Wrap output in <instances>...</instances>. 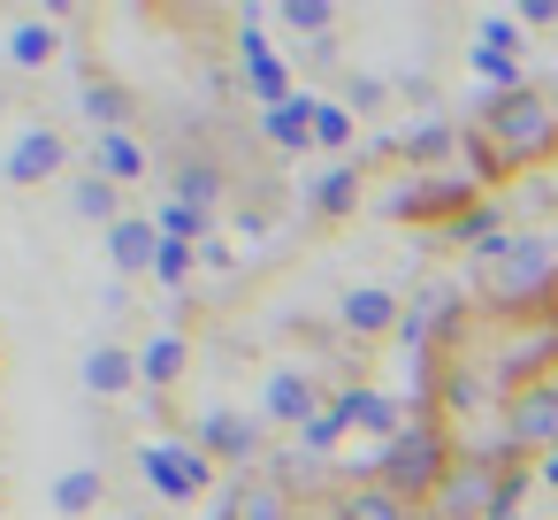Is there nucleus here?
Here are the masks:
<instances>
[{"label": "nucleus", "mask_w": 558, "mask_h": 520, "mask_svg": "<svg viewBox=\"0 0 558 520\" xmlns=\"http://www.w3.org/2000/svg\"><path fill=\"white\" fill-rule=\"evenodd\" d=\"M550 154H558V108H550L543 85L489 93L474 108V123H466V169L489 177V184H505V177H520V169H535Z\"/></svg>", "instance_id": "obj_1"}, {"label": "nucleus", "mask_w": 558, "mask_h": 520, "mask_svg": "<svg viewBox=\"0 0 558 520\" xmlns=\"http://www.w3.org/2000/svg\"><path fill=\"white\" fill-rule=\"evenodd\" d=\"M474 291L497 322L558 314V238L543 230H505L497 245L474 253Z\"/></svg>", "instance_id": "obj_2"}, {"label": "nucleus", "mask_w": 558, "mask_h": 520, "mask_svg": "<svg viewBox=\"0 0 558 520\" xmlns=\"http://www.w3.org/2000/svg\"><path fill=\"white\" fill-rule=\"evenodd\" d=\"M459 467V444L444 436V421H421V428H405L398 444H383L375 451V482L383 489H398L405 505H428L436 489H444V474Z\"/></svg>", "instance_id": "obj_3"}, {"label": "nucleus", "mask_w": 558, "mask_h": 520, "mask_svg": "<svg viewBox=\"0 0 558 520\" xmlns=\"http://www.w3.org/2000/svg\"><path fill=\"white\" fill-rule=\"evenodd\" d=\"M512 497V474H497L482 451H459V467L444 474V489L421 505V520H497Z\"/></svg>", "instance_id": "obj_4"}, {"label": "nucleus", "mask_w": 558, "mask_h": 520, "mask_svg": "<svg viewBox=\"0 0 558 520\" xmlns=\"http://www.w3.org/2000/svg\"><path fill=\"white\" fill-rule=\"evenodd\" d=\"M138 467H146V489L169 497V505H192V497L215 482V459H207L192 436H154V444L138 451Z\"/></svg>", "instance_id": "obj_5"}, {"label": "nucleus", "mask_w": 558, "mask_h": 520, "mask_svg": "<svg viewBox=\"0 0 558 520\" xmlns=\"http://www.w3.org/2000/svg\"><path fill=\"white\" fill-rule=\"evenodd\" d=\"M505 444L512 451H558V383H527V390H512V406H505Z\"/></svg>", "instance_id": "obj_6"}, {"label": "nucleus", "mask_w": 558, "mask_h": 520, "mask_svg": "<svg viewBox=\"0 0 558 520\" xmlns=\"http://www.w3.org/2000/svg\"><path fill=\"white\" fill-rule=\"evenodd\" d=\"M329 406H322V383L306 375V367H268V383H260V421H276V428H314Z\"/></svg>", "instance_id": "obj_7"}, {"label": "nucleus", "mask_w": 558, "mask_h": 520, "mask_svg": "<svg viewBox=\"0 0 558 520\" xmlns=\"http://www.w3.org/2000/svg\"><path fill=\"white\" fill-rule=\"evenodd\" d=\"M337 322H344L352 337H398V329H405V299H398L390 283H344Z\"/></svg>", "instance_id": "obj_8"}, {"label": "nucleus", "mask_w": 558, "mask_h": 520, "mask_svg": "<svg viewBox=\"0 0 558 520\" xmlns=\"http://www.w3.org/2000/svg\"><path fill=\"white\" fill-rule=\"evenodd\" d=\"M329 413H337V428H367V436H383V444H398V436L413 428V421H405V406H398L390 390H367V383H352Z\"/></svg>", "instance_id": "obj_9"}, {"label": "nucleus", "mask_w": 558, "mask_h": 520, "mask_svg": "<svg viewBox=\"0 0 558 520\" xmlns=\"http://www.w3.org/2000/svg\"><path fill=\"white\" fill-rule=\"evenodd\" d=\"M62 169H70V138H62L54 123L24 131V138L9 146V184H54Z\"/></svg>", "instance_id": "obj_10"}, {"label": "nucleus", "mask_w": 558, "mask_h": 520, "mask_svg": "<svg viewBox=\"0 0 558 520\" xmlns=\"http://www.w3.org/2000/svg\"><path fill=\"white\" fill-rule=\"evenodd\" d=\"M215 467H238V459H260V421L253 413H230V406H215L207 421H199V436H192Z\"/></svg>", "instance_id": "obj_11"}, {"label": "nucleus", "mask_w": 558, "mask_h": 520, "mask_svg": "<svg viewBox=\"0 0 558 520\" xmlns=\"http://www.w3.org/2000/svg\"><path fill=\"white\" fill-rule=\"evenodd\" d=\"M466 207H474V192H466L459 177H451V184H436V177H421V184H405V192L390 199V215H398V222H413V215H421V222H428V215H444V222H459Z\"/></svg>", "instance_id": "obj_12"}, {"label": "nucleus", "mask_w": 558, "mask_h": 520, "mask_svg": "<svg viewBox=\"0 0 558 520\" xmlns=\"http://www.w3.org/2000/svg\"><path fill=\"white\" fill-rule=\"evenodd\" d=\"M108 261H116V276H154V261H161L154 215H123V222L108 230Z\"/></svg>", "instance_id": "obj_13"}, {"label": "nucleus", "mask_w": 558, "mask_h": 520, "mask_svg": "<svg viewBox=\"0 0 558 520\" xmlns=\"http://www.w3.org/2000/svg\"><path fill=\"white\" fill-rule=\"evenodd\" d=\"M77 383H85L93 398H123V390L138 383V352H131V344H85Z\"/></svg>", "instance_id": "obj_14"}, {"label": "nucleus", "mask_w": 558, "mask_h": 520, "mask_svg": "<svg viewBox=\"0 0 558 520\" xmlns=\"http://www.w3.org/2000/svg\"><path fill=\"white\" fill-rule=\"evenodd\" d=\"M222 520H299V505H291V489H283L276 474H245V482L222 497Z\"/></svg>", "instance_id": "obj_15"}, {"label": "nucleus", "mask_w": 558, "mask_h": 520, "mask_svg": "<svg viewBox=\"0 0 558 520\" xmlns=\"http://www.w3.org/2000/svg\"><path fill=\"white\" fill-rule=\"evenodd\" d=\"M184 360H192V337H184V329H154V337L138 344V383H146V390H177Z\"/></svg>", "instance_id": "obj_16"}, {"label": "nucleus", "mask_w": 558, "mask_h": 520, "mask_svg": "<svg viewBox=\"0 0 558 520\" xmlns=\"http://www.w3.org/2000/svg\"><path fill=\"white\" fill-rule=\"evenodd\" d=\"M154 169V154L138 146V131H108V138H93V177H108V184H138Z\"/></svg>", "instance_id": "obj_17"}, {"label": "nucleus", "mask_w": 558, "mask_h": 520, "mask_svg": "<svg viewBox=\"0 0 558 520\" xmlns=\"http://www.w3.org/2000/svg\"><path fill=\"white\" fill-rule=\"evenodd\" d=\"M337 520H421V505H405L398 489H383V482L367 474V482H352V489L337 497Z\"/></svg>", "instance_id": "obj_18"}, {"label": "nucleus", "mask_w": 558, "mask_h": 520, "mask_svg": "<svg viewBox=\"0 0 558 520\" xmlns=\"http://www.w3.org/2000/svg\"><path fill=\"white\" fill-rule=\"evenodd\" d=\"M276 24H283L291 39H306L314 55H329V32H337V9H329V0H283V9H276Z\"/></svg>", "instance_id": "obj_19"}, {"label": "nucleus", "mask_w": 558, "mask_h": 520, "mask_svg": "<svg viewBox=\"0 0 558 520\" xmlns=\"http://www.w3.org/2000/svg\"><path fill=\"white\" fill-rule=\"evenodd\" d=\"M268 138H276L283 154H306V146H314V100H306V93L276 100V108H268Z\"/></svg>", "instance_id": "obj_20"}, {"label": "nucleus", "mask_w": 558, "mask_h": 520, "mask_svg": "<svg viewBox=\"0 0 558 520\" xmlns=\"http://www.w3.org/2000/svg\"><path fill=\"white\" fill-rule=\"evenodd\" d=\"M85 116H93V131L108 138V131H131V93L123 85H108V77H85V100H77Z\"/></svg>", "instance_id": "obj_21"}, {"label": "nucleus", "mask_w": 558, "mask_h": 520, "mask_svg": "<svg viewBox=\"0 0 558 520\" xmlns=\"http://www.w3.org/2000/svg\"><path fill=\"white\" fill-rule=\"evenodd\" d=\"M70 207H77L85 222H108V230H116V222H123V184H108V177H77V184H70Z\"/></svg>", "instance_id": "obj_22"}, {"label": "nucleus", "mask_w": 558, "mask_h": 520, "mask_svg": "<svg viewBox=\"0 0 558 520\" xmlns=\"http://www.w3.org/2000/svg\"><path fill=\"white\" fill-rule=\"evenodd\" d=\"M100 497H108V474H100V467H70V474L54 482V512H70V520L93 512Z\"/></svg>", "instance_id": "obj_23"}, {"label": "nucleus", "mask_w": 558, "mask_h": 520, "mask_svg": "<svg viewBox=\"0 0 558 520\" xmlns=\"http://www.w3.org/2000/svg\"><path fill=\"white\" fill-rule=\"evenodd\" d=\"M54 55H62L54 24H16V32H9V62H16V70H47Z\"/></svg>", "instance_id": "obj_24"}, {"label": "nucleus", "mask_w": 558, "mask_h": 520, "mask_svg": "<svg viewBox=\"0 0 558 520\" xmlns=\"http://www.w3.org/2000/svg\"><path fill=\"white\" fill-rule=\"evenodd\" d=\"M459 146H466L459 131H444V123H421V131L405 138V161H413V169H444V154H459Z\"/></svg>", "instance_id": "obj_25"}, {"label": "nucleus", "mask_w": 558, "mask_h": 520, "mask_svg": "<svg viewBox=\"0 0 558 520\" xmlns=\"http://www.w3.org/2000/svg\"><path fill=\"white\" fill-rule=\"evenodd\" d=\"M154 230L161 238H177V245H192V238H207V207H192V199H161V215H154Z\"/></svg>", "instance_id": "obj_26"}, {"label": "nucleus", "mask_w": 558, "mask_h": 520, "mask_svg": "<svg viewBox=\"0 0 558 520\" xmlns=\"http://www.w3.org/2000/svg\"><path fill=\"white\" fill-rule=\"evenodd\" d=\"M466 70H474L489 93H520V85H527L520 62H512V55H489V47H466Z\"/></svg>", "instance_id": "obj_27"}, {"label": "nucleus", "mask_w": 558, "mask_h": 520, "mask_svg": "<svg viewBox=\"0 0 558 520\" xmlns=\"http://www.w3.org/2000/svg\"><path fill=\"white\" fill-rule=\"evenodd\" d=\"M520 32H527L520 16H505V9H489V16H482V32H474V47H489V55H512V62H520V47H527Z\"/></svg>", "instance_id": "obj_28"}, {"label": "nucleus", "mask_w": 558, "mask_h": 520, "mask_svg": "<svg viewBox=\"0 0 558 520\" xmlns=\"http://www.w3.org/2000/svg\"><path fill=\"white\" fill-rule=\"evenodd\" d=\"M344 138H352V108L344 100H314V146L322 154H344Z\"/></svg>", "instance_id": "obj_29"}, {"label": "nucleus", "mask_w": 558, "mask_h": 520, "mask_svg": "<svg viewBox=\"0 0 558 520\" xmlns=\"http://www.w3.org/2000/svg\"><path fill=\"white\" fill-rule=\"evenodd\" d=\"M352 192H360V177H352V161H337V169L314 184V207H322V215H344V207H352Z\"/></svg>", "instance_id": "obj_30"}, {"label": "nucleus", "mask_w": 558, "mask_h": 520, "mask_svg": "<svg viewBox=\"0 0 558 520\" xmlns=\"http://www.w3.org/2000/svg\"><path fill=\"white\" fill-rule=\"evenodd\" d=\"M215 192H222V177H215L207 161H184V169H177V199H192V207H215Z\"/></svg>", "instance_id": "obj_31"}, {"label": "nucleus", "mask_w": 558, "mask_h": 520, "mask_svg": "<svg viewBox=\"0 0 558 520\" xmlns=\"http://www.w3.org/2000/svg\"><path fill=\"white\" fill-rule=\"evenodd\" d=\"M383 100H390V85H383V77H352V85H344V108H352V116H375Z\"/></svg>", "instance_id": "obj_32"}, {"label": "nucleus", "mask_w": 558, "mask_h": 520, "mask_svg": "<svg viewBox=\"0 0 558 520\" xmlns=\"http://www.w3.org/2000/svg\"><path fill=\"white\" fill-rule=\"evenodd\" d=\"M154 276H161V283L177 291V283L192 276V245H177V238H161V261H154Z\"/></svg>", "instance_id": "obj_33"}, {"label": "nucleus", "mask_w": 558, "mask_h": 520, "mask_svg": "<svg viewBox=\"0 0 558 520\" xmlns=\"http://www.w3.org/2000/svg\"><path fill=\"white\" fill-rule=\"evenodd\" d=\"M512 16H520L527 32H550V24H558V0H520V9H512Z\"/></svg>", "instance_id": "obj_34"}, {"label": "nucleus", "mask_w": 558, "mask_h": 520, "mask_svg": "<svg viewBox=\"0 0 558 520\" xmlns=\"http://www.w3.org/2000/svg\"><path fill=\"white\" fill-rule=\"evenodd\" d=\"M543 482H550V489H558V451H550V459H543Z\"/></svg>", "instance_id": "obj_35"}, {"label": "nucleus", "mask_w": 558, "mask_h": 520, "mask_svg": "<svg viewBox=\"0 0 558 520\" xmlns=\"http://www.w3.org/2000/svg\"><path fill=\"white\" fill-rule=\"evenodd\" d=\"M550 108H558V85H550Z\"/></svg>", "instance_id": "obj_36"}, {"label": "nucleus", "mask_w": 558, "mask_h": 520, "mask_svg": "<svg viewBox=\"0 0 558 520\" xmlns=\"http://www.w3.org/2000/svg\"><path fill=\"white\" fill-rule=\"evenodd\" d=\"M0 360H9V344H0Z\"/></svg>", "instance_id": "obj_37"}, {"label": "nucleus", "mask_w": 558, "mask_h": 520, "mask_svg": "<svg viewBox=\"0 0 558 520\" xmlns=\"http://www.w3.org/2000/svg\"><path fill=\"white\" fill-rule=\"evenodd\" d=\"M131 520H146V512H131Z\"/></svg>", "instance_id": "obj_38"}]
</instances>
